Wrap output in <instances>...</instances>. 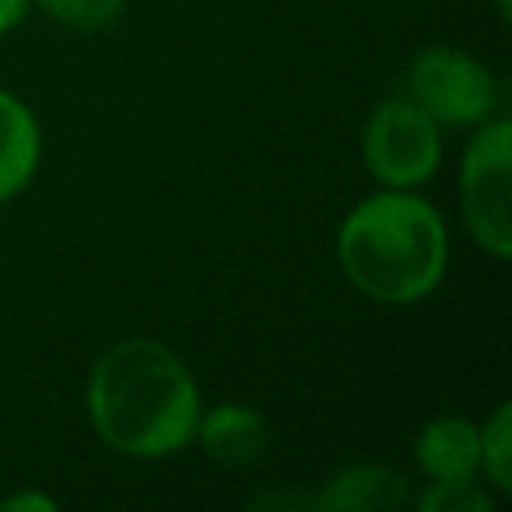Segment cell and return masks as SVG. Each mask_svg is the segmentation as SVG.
Instances as JSON below:
<instances>
[{"mask_svg": "<svg viewBox=\"0 0 512 512\" xmlns=\"http://www.w3.org/2000/svg\"><path fill=\"white\" fill-rule=\"evenodd\" d=\"M88 414L106 446L137 460H158L197 439L200 393L176 351L130 337L95 362Z\"/></svg>", "mask_w": 512, "mask_h": 512, "instance_id": "cell-1", "label": "cell"}, {"mask_svg": "<svg viewBox=\"0 0 512 512\" xmlns=\"http://www.w3.org/2000/svg\"><path fill=\"white\" fill-rule=\"evenodd\" d=\"M337 260L362 295L407 306L446 274V225L428 200L386 190L362 200L337 232Z\"/></svg>", "mask_w": 512, "mask_h": 512, "instance_id": "cell-2", "label": "cell"}, {"mask_svg": "<svg viewBox=\"0 0 512 512\" xmlns=\"http://www.w3.org/2000/svg\"><path fill=\"white\" fill-rule=\"evenodd\" d=\"M509 179H512V123L484 120L474 141L463 151L460 200L463 221L481 249L498 260L512 256L509 221Z\"/></svg>", "mask_w": 512, "mask_h": 512, "instance_id": "cell-3", "label": "cell"}, {"mask_svg": "<svg viewBox=\"0 0 512 512\" xmlns=\"http://www.w3.org/2000/svg\"><path fill=\"white\" fill-rule=\"evenodd\" d=\"M365 169L386 190H411L435 176L442 162L439 123L411 99H386L362 134Z\"/></svg>", "mask_w": 512, "mask_h": 512, "instance_id": "cell-4", "label": "cell"}, {"mask_svg": "<svg viewBox=\"0 0 512 512\" xmlns=\"http://www.w3.org/2000/svg\"><path fill=\"white\" fill-rule=\"evenodd\" d=\"M407 88L439 127H481L498 109L495 74L453 46L421 50L407 74Z\"/></svg>", "mask_w": 512, "mask_h": 512, "instance_id": "cell-5", "label": "cell"}, {"mask_svg": "<svg viewBox=\"0 0 512 512\" xmlns=\"http://www.w3.org/2000/svg\"><path fill=\"white\" fill-rule=\"evenodd\" d=\"M197 439L221 467H249L267 449V421L246 404H214L200 414Z\"/></svg>", "mask_w": 512, "mask_h": 512, "instance_id": "cell-6", "label": "cell"}, {"mask_svg": "<svg viewBox=\"0 0 512 512\" xmlns=\"http://www.w3.org/2000/svg\"><path fill=\"white\" fill-rule=\"evenodd\" d=\"M43 137L32 109L0 88V204L25 190L39 169Z\"/></svg>", "mask_w": 512, "mask_h": 512, "instance_id": "cell-7", "label": "cell"}, {"mask_svg": "<svg viewBox=\"0 0 512 512\" xmlns=\"http://www.w3.org/2000/svg\"><path fill=\"white\" fill-rule=\"evenodd\" d=\"M414 460L421 474L435 477H474L481 467V428L467 418H435L421 428L414 442Z\"/></svg>", "mask_w": 512, "mask_h": 512, "instance_id": "cell-8", "label": "cell"}, {"mask_svg": "<svg viewBox=\"0 0 512 512\" xmlns=\"http://www.w3.org/2000/svg\"><path fill=\"white\" fill-rule=\"evenodd\" d=\"M407 502V481L390 467H348L323 484L320 495H313L316 509L327 512H369V509H393Z\"/></svg>", "mask_w": 512, "mask_h": 512, "instance_id": "cell-9", "label": "cell"}, {"mask_svg": "<svg viewBox=\"0 0 512 512\" xmlns=\"http://www.w3.org/2000/svg\"><path fill=\"white\" fill-rule=\"evenodd\" d=\"M481 467L498 491L512 488V404H502L481 432Z\"/></svg>", "mask_w": 512, "mask_h": 512, "instance_id": "cell-10", "label": "cell"}, {"mask_svg": "<svg viewBox=\"0 0 512 512\" xmlns=\"http://www.w3.org/2000/svg\"><path fill=\"white\" fill-rule=\"evenodd\" d=\"M53 22L78 32H102L120 22L123 0H36Z\"/></svg>", "mask_w": 512, "mask_h": 512, "instance_id": "cell-11", "label": "cell"}, {"mask_svg": "<svg viewBox=\"0 0 512 512\" xmlns=\"http://www.w3.org/2000/svg\"><path fill=\"white\" fill-rule=\"evenodd\" d=\"M421 512H488L491 495L474 477H442L418 498Z\"/></svg>", "mask_w": 512, "mask_h": 512, "instance_id": "cell-12", "label": "cell"}, {"mask_svg": "<svg viewBox=\"0 0 512 512\" xmlns=\"http://www.w3.org/2000/svg\"><path fill=\"white\" fill-rule=\"evenodd\" d=\"M32 0H0V36H8L11 29L22 25V18L29 15Z\"/></svg>", "mask_w": 512, "mask_h": 512, "instance_id": "cell-13", "label": "cell"}, {"mask_svg": "<svg viewBox=\"0 0 512 512\" xmlns=\"http://www.w3.org/2000/svg\"><path fill=\"white\" fill-rule=\"evenodd\" d=\"M0 509H46V512H53V509H57V502H53V498H46V495H36V491H22V495L4 498V502H0Z\"/></svg>", "mask_w": 512, "mask_h": 512, "instance_id": "cell-14", "label": "cell"}]
</instances>
